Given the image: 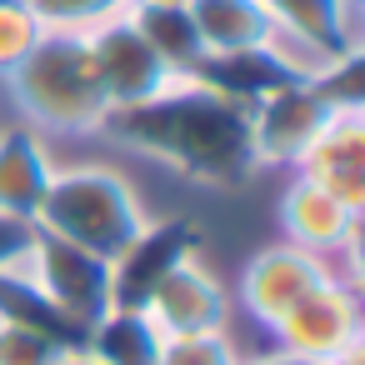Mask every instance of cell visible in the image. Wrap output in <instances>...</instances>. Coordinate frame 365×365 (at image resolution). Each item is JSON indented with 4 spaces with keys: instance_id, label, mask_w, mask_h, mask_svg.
<instances>
[{
    "instance_id": "obj_1",
    "label": "cell",
    "mask_w": 365,
    "mask_h": 365,
    "mask_svg": "<svg viewBox=\"0 0 365 365\" xmlns=\"http://www.w3.org/2000/svg\"><path fill=\"white\" fill-rule=\"evenodd\" d=\"M101 130H110L130 150L160 160L165 170L195 180V185L235 190L260 170L255 145H250L245 106L210 91L195 76H175L150 101L110 110Z\"/></svg>"
},
{
    "instance_id": "obj_2",
    "label": "cell",
    "mask_w": 365,
    "mask_h": 365,
    "mask_svg": "<svg viewBox=\"0 0 365 365\" xmlns=\"http://www.w3.org/2000/svg\"><path fill=\"white\" fill-rule=\"evenodd\" d=\"M6 91L21 106L26 125H36V130L86 135V130H101L110 115L91 46L76 31H46L36 41V51L6 76Z\"/></svg>"
},
{
    "instance_id": "obj_3",
    "label": "cell",
    "mask_w": 365,
    "mask_h": 365,
    "mask_svg": "<svg viewBox=\"0 0 365 365\" xmlns=\"http://www.w3.org/2000/svg\"><path fill=\"white\" fill-rule=\"evenodd\" d=\"M150 215L140 210V195L130 180L110 165H66L51 175V190L36 210V230L71 240L101 260H110Z\"/></svg>"
},
{
    "instance_id": "obj_4",
    "label": "cell",
    "mask_w": 365,
    "mask_h": 365,
    "mask_svg": "<svg viewBox=\"0 0 365 365\" xmlns=\"http://www.w3.org/2000/svg\"><path fill=\"white\" fill-rule=\"evenodd\" d=\"M190 255H200V225L190 215H165V220H145L115 255H110V305L120 310H145L150 295L160 290V280L185 265Z\"/></svg>"
},
{
    "instance_id": "obj_5",
    "label": "cell",
    "mask_w": 365,
    "mask_h": 365,
    "mask_svg": "<svg viewBox=\"0 0 365 365\" xmlns=\"http://www.w3.org/2000/svg\"><path fill=\"white\" fill-rule=\"evenodd\" d=\"M280 350L310 355V360H335L340 350L365 340V320H360V290L340 275H330L325 285H315L305 300H295L275 325H270Z\"/></svg>"
},
{
    "instance_id": "obj_6",
    "label": "cell",
    "mask_w": 365,
    "mask_h": 365,
    "mask_svg": "<svg viewBox=\"0 0 365 365\" xmlns=\"http://www.w3.org/2000/svg\"><path fill=\"white\" fill-rule=\"evenodd\" d=\"M330 101L320 96V86L310 81H280L275 91H265L260 101L245 106L250 120V145L260 165H295L305 155V145L320 135V125L330 120Z\"/></svg>"
},
{
    "instance_id": "obj_7",
    "label": "cell",
    "mask_w": 365,
    "mask_h": 365,
    "mask_svg": "<svg viewBox=\"0 0 365 365\" xmlns=\"http://www.w3.org/2000/svg\"><path fill=\"white\" fill-rule=\"evenodd\" d=\"M26 275L81 325H91L101 310H110V260H101L71 240L36 230L31 250H26Z\"/></svg>"
},
{
    "instance_id": "obj_8",
    "label": "cell",
    "mask_w": 365,
    "mask_h": 365,
    "mask_svg": "<svg viewBox=\"0 0 365 365\" xmlns=\"http://www.w3.org/2000/svg\"><path fill=\"white\" fill-rule=\"evenodd\" d=\"M86 46H91V61H96V76H101V91H106L110 110L140 106V101H150L155 91H165L175 81L125 16L86 31Z\"/></svg>"
},
{
    "instance_id": "obj_9",
    "label": "cell",
    "mask_w": 365,
    "mask_h": 365,
    "mask_svg": "<svg viewBox=\"0 0 365 365\" xmlns=\"http://www.w3.org/2000/svg\"><path fill=\"white\" fill-rule=\"evenodd\" d=\"M330 275H335V265L325 255H310V250L280 240V245H265L260 255H250V265L240 275V300H245L250 320H260L270 330L295 300H305Z\"/></svg>"
},
{
    "instance_id": "obj_10",
    "label": "cell",
    "mask_w": 365,
    "mask_h": 365,
    "mask_svg": "<svg viewBox=\"0 0 365 365\" xmlns=\"http://www.w3.org/2000/svg\"><path fill=\"white\" fill-rule=\"evenodd\" d=\"M295 170L365 215V110H330L320 135L305 145Z\"/></svg>"
},
{
    "instance_id": "obj_11",
    "label": "cell",
    "mask_w": 365,
    "mask_h": 365,
    "mask_svg": "<svg viewBox=\"0 0 365 365\" xmlns=\"http://www.w3.org/2000/svg\"><path fill=\"white\" fill-rule=\"evenodd\" d=\"M145 315L155 320L160 335H200V330H225L230 325V295L220 285V275L190 255L185 265H175L160 290L150 295Z\"/></svg>"
},
{
    "instance_id": "obj_12",
    "label": "cell",
    "mask_w": 365,
    "mask_h": 365,
    "mask_svg": "<svg viewBox=\"0 0 365 365\" xmlns=\"http://www.w3.org/2000/svg\"><path fill=\"white\" fill-rule=\"evenodd\" d=\"M280 225H285V240L310 250V255H355V240H360V225L365 215H355L345 200H335L325 185L295 175L285 200H280Z\"/></svg>"
},
{
    "instance_id": "obj_13",
    "label": "cell",
    "mask_w": 365,
    "mask_h": 365,
    "mask_svg": "<svg viewBox=\"0 0 365 365\" xmlns=\"http://www.w3.org/2000/svg\"><path fill=\"white\" fill-rule=\"evenodd\" d=\"M51 175H56V165H51L46 135L36 125H0V215L36 225Z\"/></svg>"
},
{
    "instance_id": "obj_14",
    "label": "cell",
    "mask_w": 365,
    "mask_h": 365,
    "mask_svg": "<svg viewBox=\"0 0 365 365\" xmlns=\"http://www.w3.org/2000/svg\"><path fill=\"white\" fill-rule=\"evenodd\" d=\"M125 21L140 31V41L160 56V66H165L170 76H195V66L205 61L185 0H130V6H125Z\"/></svg>"
},
{
    "instance_id": "obj_15",
    "label": "cell",
    "mask_w": 365,
    "mask_h": 365,
    "mask_svg": "<svg viewBox=\"0 0 365 365\" xmlns=\"http://www.w3.org/2000/svg\"><path fill=\"white\" fill-rule=\"evenodd\" d=\"M0 320H6V325H21V330H36V335H46V340L61 345V350H86V325H81L76 315H66V310L26 275V265H16V270L0 275Z\"/></svg>"
},
{
    "instance_id": "obj_16",
    "label": "cell",
    "mask_w": 365,
    "mask_h": 365,
    "mask_svg": "<svg viewBox=\"0 0 365 365\" xmlns=\"http://www.w3.org/2000/svg\"><path fill=\"white\" fill-rule=\"evenodd\" d=\"M185 11L205 56L260 51L270 36V16L260 11V0H185Z\"/></svg>"
},
{
    "instance_id": "obj_17",
    "label": "cell",
    "mask_w": 365,
    "mask_h": 365,
    "mask_svg": "<svg viewBox=\"0 0 365 365\" xmlns=\"http://www.w3.org/2000/svg\"><path fill=\"white\" fill-rule=\"evenodd\" d=\"M270 26L300 31L340 56L360 51V0H260Z\"/></svg>"
},
{
    "instance_id": "obj_18",
    "label": "cell",
    "mask_w": 365,
    "mask_h": 365,
    "mask_svg": "<svg viewBox=\"0 0 365 365\" xmlns=\"http://www.w3.org/2000/svg\"><path fill=\"white\" fill-rule=\"evenodd\" d=\"M160 345L165 335L155 330V320L145 310H101L91 325H86V350L101 360V365H155L160 360Z\"/></svg>"
},
{
    "instance_id": "obj_19",
    "label": "cell",
    "mask_w": 365,
    "mask_h": 365,
    "mask_svg": "<svg viewBox=\"0 0 365 365\" xmlns=\"http://www.w3.org/2000/svg\"><path fill=\"white\" fill-rule=\"evenodd\" d=\"M195 81H205L210 91H220V96L250 106V101H260L265 91H275L285 76L275 71V61H270L265 51H235V56H205V61L195 66Z\"/></svg>"
},
{
    "instance_id": "obj_20",
    "label": "cell",
    "mask_w": 365,
    "mask_h": 365,
    "mask_svg": "<svg viewBox=\"0 0 365 365\" xmlns=\"http://www.w3.org/2000/svg\"><path fill=\"white\" fill-rule=\"evenodd\" d=\"M26 6L36 11V21L46 31H76V36H86L96 26L125 16L130 0H26Z\"/></svg>"
},
{
    "instance_id": "obj_21",
    "label": "cell",
    "mask_w": 365,
    "mask_h": 365,
    "mask_svg": "<svg viewBox=\"0 0 365 365\" xmlns=\"http://www.w3.org/2000/svg\"><path fill=\"white\" fill-rule=\"evenodd\" d=\"M46 36V26L36 21V11L26 0H0V81H6Z\"/></svg>"
},
{
    "instance_id": "obj_22",
    "label": "cell",
    "mask_w": 365,
    "mask_h": 365,
    "mask_svg": "<svg viewBox=\"0 0 365 365\" xmlns=\"http://www.w3.org/2000/svg\"><path fill=\"white\" fill-rule=\"evenodd\" d=\"M155 365H240V350L230 330H200V335H165Z\"/></svg>"
},
{
    "instance_id": "obj_23",
    "label": "cell",
    "mask_w": 365,
    "mask_h": 365,
    "mask_svg": "<svg viewBox=\"0 0 365 365\" xmlns=\"http://www.w3.org/2000/svg\"><path fill=\"white\" fill-rule=\"evenodd\" d=\"M61 355H66V350H61V345H51L46 335L0 320V365H56Z\"/></svg>"
},
{
    "instance_id": "obj_24",
    "label": "cell",
    "mask_w": 365,
    "mask_h": 365,
    "mask_svg": "<svg viewBox=\"0 0 365 365\" xmlns=\"http://www.w3.org/2000/svg\"><path fill=\"white\" fill-rule=\"evenodd\" d=\"M31 235H36V225H31V220H11V215H0V275L16 270V265H26Z\"/></svg>"
},
{
    "instance_id": "obj_25",
    "label": "cell",
    "mask_w": 365,
    "mask_h": 365,
    "mask_svg": "<svg viewBox=\"0 0 365 365\" xmlns=\"http://www.w3.org/2000/svg\"><path fill=\"white\" fill-rule=\"evenodd\" d=\"M240 365H325V360H310V355H295V350H265V355H255V360H240Z\"/></svg>"
},
{
    "instance_id": "obj_26",
    "label": "cell",
    "mask_w": 365,
    "mask_h": 365,
    "mask_svg": "<svg viewBox=\"0 0 365 365\" xmlns=\"http://www.w3.org/2000/svg\"><path fill=\"white\" fill-rule=\"evenodd\" d=\"M325 365H365V340L360 345H350V350H340L335 360H325Z\"/></svg>"
},
{
    "instance_id": "obj_27",
    "label": "cell",
    "mask_w": 365,
    "mask_h": 365,
    "mask_svg": "<svg viewBox=\"0 0 365 365\" xmlns=\"http://www.w3.org/2000/svg\"><path fill=\"white\" fill-rule=\"evenodd\" d=\"M56 365H101V360H96L91 350H66V355H61Z\"/></svg>"
}]
</instances>
